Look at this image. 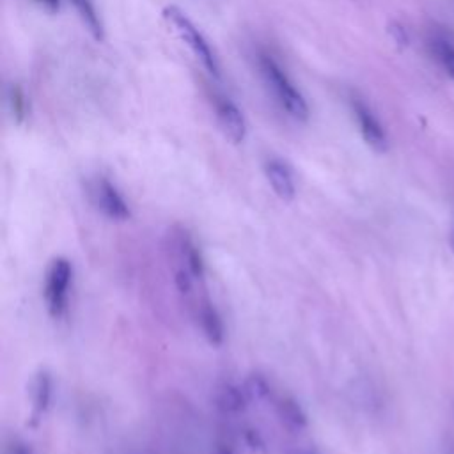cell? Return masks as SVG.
<instances>
[{"mask_svg": "<svg viewBox=\"0 0 454 454\" xmlns=\"http://www.w3.org/2000/svg\"><path fill=\"white\" fill-rule=\"evenodd\" d=\"M258 66L263 80L268 85L270 91L273 92L279 105L286 110L287 116L301 121V123L309 119V105H307L306 98L294 88V84L287 77V73L280 68L279 62L268 52H261L258 55Z\"/></svg>", "mask_w": 454, "mask_h": 454, "instance_id": "cell-1", "label": "cell"}, {"mask_svg": "<svg viewBox=\"0 0 454 454\" xmlns=\"http://www.w3.org/2000/svg\"><path fill=\"white\" fill-rule=\"evenodd\" d=\"M73 273H75L73 263L68 258H62V256L54 258L48 265L47 275H44L43 298L48 314L54 320H61L68 313Z\"/></svg>", "mask_w": 454, "mask_h": 454, "instance_id": "cell-2", "label": "cell"}, {"mask_svg": "<svg viewBox=\"0 0 454 454\" xmlns=\"http://www.w3.org/2000/svg\"><path fill=\"white\" fill-rule=\"evenodd\" d=\"M164 18L174 27L176 32L179 34V37L189 44L190 50H192L193 54H196V57L203 62L204 68H206L215 78L220 77V66H218L217 57H215V52L211 50L210 43H208L206 37L203 36V32L193 25L192 20H190L181 9L174 8V6H169V8L164 9Z\"/></svg>", "mask_w": 454, "mask_h": 454, "instance_id": "cell-3", "label": "cell"}, {"mask_svg": "<svg viewBox=\"0 0 454 454\" xmlns=\"http://www.w3.org/2000/svg\"><path fill=\"white\" fill-rule=\"evenodd\" d=\"M352 110L357 119V124H359V130L364 142H366L373 151H376V153H387V149H389V137H387V131L386 128H383V124L380 123V119H378L373 110H371V107L367 105V103H364L362 100L353 98Z\"/></svg>", "mask_w": 454, "mask_h": 454, "instance_id": "cell-4", "label": "cell"}, {"mask_svg": "<svg viewBox=\"0 0 454 454\" xmlns=\"http://www.w3.org/2000/svg\"><path fill=\"white\" fill-rule=\"evenodd\" d=\"M92 197H95V204L98 206V210L110 220L124 222L131 217V210L126 199L119 192V189L109 179L102 178L96 181L95 189H92Z\"/></svg>", "mask_w": 454, "mask_h": 454, "instance_id": "cell-5", "label": "cell"}, {"mask_svg": "<svg viewBox=\"0 0 454 454\" xmlns=\"http://www.w3.org/2000/svg\"><path fill=\"white\" fill-rule=\"evenodd\" d=\"M215 112H217V121L222 133L233 144H241L247 137V121L237 103L225 96H218L215 100Z\"/></svg>", "mask_w": 454, "mask_h": 454, "instance_id": "cell-6", "label": "cell"}, {"mask_svg": "<svg viewBox=\"0 0 454 454\" xmlns=\"http://www.w3.org/2000/svg\"><path fill=\"white\" fill-rule=\"evenodd\" d=\"M54 400V376L48 369H40L30 383V426L36 428L48 414Z\"/></svg>", "mask_w": 454, "mask_h": 454, "instance_id": "cell-7", "label": "cell"}, {"mask_svg": "<svg viewBox=\"0 0 454 454\" xmlns=\"http://www.w3.org/2000/svg\"><path fill=\"white\" fill-rule=\"evenodd\" d=\"M172 251H174L176 259H178V266L189 270L197 280L204 279L206 273V266H204V258L201 249L193 241V238L186 233L185 229H178L172 233Z\"/></svg>", "mask_w": 454, "mask_h": 454, "instance_id": "cell-8", "label": "cell"}, {"mask_svg": "<svg viewBox=\"0 0 454 454\" xmlns=\"http://www.w3.org/2000/svg\"><path fill=\"white\" fill-rule=\"evenodd\" d=\"M265 176L272 186L273 193L282 203H291L297 197V183L293 171L280 158H270L265 162Z\"/></svg>", "mask_w": 454, "mask_h": 454, "instance_id": "cell-9", "label": "cell"}, {"mask_svg": "<svg viewBox=\"0 0 454 454\" xmlns=\"http://www.w3.org/2000/svg\"><path fill=\"white\" fill-rule=\"evenodd\" d=\"M196 320L201 332L211 346H222L225 341V325L220 313L210 298H203L196 306Z\"/></svg>", "mask_w": 454, "mask_h": 454, "instance_id": "cell-10", "label": "cell"}, {"mask_svg": "<svg viewBox=\"0 0 454 454\" xmlns=\"http://www.w3.org/2000/svg\"><path fill=\"white\" fill-rule=\"evenodd\" d=\"M273 408L280 426L293 435L304 433L309 428V419L301 405L293 396H279L273 400Z\"/></svg>", "mask_w": 454, "mask_h": 454, "instance_id": "cell-11", "label": "cell"}, {"mask_svg": "<svg viewBox=\"0 0 454 454\" xmlns=\"http://www.w3.org/2000/svg\"><path fill=\"white\" fill-rule=\"evenodd\" d=\"M215 407L225 415H238L241 412L247 410L249 403V394L245 390L244 383H234V382H222L220 386L215 389Z\"/></svg>", "mask_w": 454, "mask_h": 454, "instance_id": "cell-12", "label": "cell"}, {"mask_svg": "<svg viewBox=\"0 0 454 454\" xmlns=\"http://www.w3.org/2000/svg\"><path fill=\"white\" fill-rule=\"evenodd\" d=\"M75 9H77L78 16L84 22V25L88 27V30L91 32V36L96 41H103L105 37V27H103L102 16H100L98 9H96L92 0H71Z\"/></svg>", "mask_w": 454, "mask_h": 454, "instance_id": "cell-13", "label": "cell"}, {"mask_svg": "<svg viewBox=\"0 0 454 454\" xmlns=\"http://www.w3.org/2000/svg\"><path fill=\"white\" fill-rule=\"evenodd\" d=\"M245 390L249 394V400L256 401V403H266V401H273V386L270 382L266 374L254 371L249 374L244 382Z\"/></svg>", "mask_w": 454, "mask_h": 454, "instance_id": "cell-14", "label": "cell"}, {"mask_svg": "<svg viewBox=\"0 0 454 454\" xmlns=\"http://www.w3.org/2000/svg\"><path fill=\"white\" fill-rule=\"evenodd\" d=\"M8 105H9V110H11V116H13V121H15L16 124H23L25 123V119L29 117V100H27L25 92H23V89L20 88V85L13 84L11 88L8 89Z\"/></svg>", "mask_w": 454, "mask_h": 454, "instance_id": "cell-15", "label": "cell"}, {"mask_svg": "<svg viewBox=\"0 0 454 454\" xmlns=\"http://www.w3.org/2000/svg\"><path fill=\"white\" fill-rule=\"evenodd\" d=\"M433 52H435L436 61L443 68V71L454 80V47L446 40L433 41Z\"/></svg>", "mask_w": 454, "mask_h": 454, "instance_id": "cell-16", "label": "cell"}, {"mask_svg": "<svg viewBox=\"0 0 454 454\" xmlns=\"http://www.w3.org/2000/svg\"><path fill=\"white\" fill-rule=\"evenodd\" d=\"M387 32H389L390 40L396 43V47L400 48V50L408 48V44H410V36H408V30L403 23L393 20V22H389V25H387Z\"/></svg>", "mask_w": 454, "mask_h": 454, "instance_id": "cell-17", "label": "cell"}, {"mask_svg": "<svg viewBox=\"0 0 454 454\" xmlns=\"http://www.w3.org/2000/svg\"><path fill=\"white\" fill-rule=\"evenodd\" d=\"M4 454H36L34 453L32 446L27 443L25 440H22L20 436H11L6 440Z\"/></svg>", "mask_w": 454, "mask_h": 454, "instance_id": "cell-18", "label": "cell"}, {"mask_svg": "<svg viewBox=\"0 0 454 454\" xmlns=\"http://www.w3.org/2000/svg\"><path fill=\"white\" fill-rule=\"evenodd\" d=\"M245 440H247L249 447H252V449H265V440H263L261 433L258 431V429H245Z\"/></svg>", "mask_w": 454, "mask_h": 454, "instance_id": "cell-19", "label": "cell"}, {"mask_svg": "<svg viewBox=\"0 0 454 454\" xmlns=\"http://www.w3.org/2000/svg\"><path fill=\"white\" fill-rule=\"evenodd\" d=\"M37 4L43 6L48 13H57L61 9V0H37Z\"/></svg>", "mask_w": 454, "mask_h": 454, "instance_id": "cell-20", "label": "cell"}, {"mask_svg": "<svg viewBox=\"0 0 454 454\" xmlns=\"http://www.w3.org/2000/svg\"><path fill=\"white\" fill-rule=\"evenodd\" d=\"M215 454H234V449L231 443H220V446L217 447V453Z\"/></svg>", "mask_w": 454, "mask_h": 454, "instance_id": "cell-21", "label": "cell"}, {"mask_svg": "<svg viewBox=\"0 0 454 454\" xmlns=\"http://www.w3.org/2000/svg\"><path fill=\"white\" fill-rule=\"evenodd\" d=\"M293 454H318V453L313 449H297Z\"/></svg>", "mask_w": 454, "mask_h": 454, "instance_id": "cell-22", "label": "cell"}, {"mask_svg": "<svg viewBox=\"0 0 454 454\" xmlns=\"http://www.w3.org/2000/svg\"><path fill=\"white\" fill-rule=\"evenodd\" d=\"M453 245H454V237H453Z\"/></svg>", "mask_w": 454, "mask_h": 454, "instance_id": "cell-23", "label": "cell"}]
</instances>
